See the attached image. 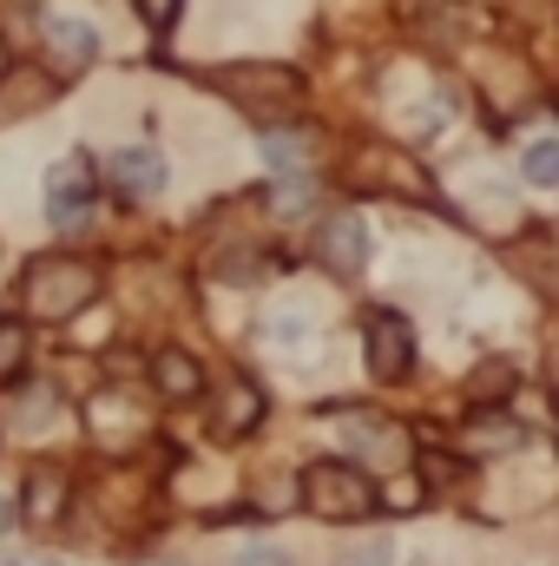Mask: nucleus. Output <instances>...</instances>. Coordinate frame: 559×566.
Masks as SVG:
<instances>
[{
    "mask_svg": "<svg viewBox=\"0 0 559 566\" xmlns=\"http://www.w3.org/2000/svg\"><path fill=\"white\" fill-rule=\"evenodd\" d=\"M113 191H119L126 205H151V198L165 191V158H158L151 145H126V151H113Z\"/></svg>",
    "mask_w": 559,
    "mask_h": 566,
    "instance_id": "obj_7",
    "label": "nucleus"
},
{
    "mask_svg": "<svg viewBox=\"0 0 559 566\" xmlns=\"http://www.w3.org/2000/svg\"><path fill=\"white\" fill-rule=\"evenodd\" d=\"M0 66H7V53H0Z\"/></svg>",
    "mask_w": 559,
    "mask_h": 566,
    "instance_id": "obj_21",
    "label": "nucleus"
},
{
    "mask_svg": "<svg viewBox=\"0 0 559 566\" xmlns=\"http://www.w3.org/2000/svg\"><path fill=\"white\" fill-rule=\"evenodd\" d=\"M27 514H33V521H53V514H60V474H53V468H40V474L27 481Z\"/></svg>",
    "mask_w": 559,
    "mask_h": 566,
    "instance_id": "obj_11",
    "label": "nucleus"
},
{
    "mask_svg": "<svg viewBox=\"0 0 559 566\" xmlns=\"http://www.w3.org/2000/svg\"><path fill=\"white\" fill-rule=\"evenodd\" d=\"M151 382H158L165 396H191V389H198V363H191L184 349H165V356L151 363Z\"/></svg>",
    "mask_w": 559,
    "mask_h": 566,
    "instance_id": "obj_10",
    "label": "nucleus"
},
{
    "mask_svg": "<svg viewBox=\"0 0 559 566\" xmlns=\"http://www.w3.org/2000/svg\"><path fill=\"white\" fill-rule=\"evenodd\" d=\"M93 271L86 264H73V258H40L33 271H27V310L40 316V323H66V316H80L86 303H93Z\"/></svg>",
    "mask_w": 559,
    "mask_h": 566,
    "instance_id": "obj_2",
    "label": "nucleus"
},
{
    "mask_svg": "<svg viewBox=\"0 0 559 566\" xmlns=\"http://www.w3.org/2000/svg\"><path fill=\"white\" fill-rule=\"evenodd\" d=\"M27 349H33V336L20 323H0V382H13L27 369Z\"/></svg>",
    "mask_w": 559,
    "mask_h": 566,
    "instance_id": "obj_12",
    "label": "nucleus"
},
{
    "mask_svg": "<svg viewBox=\"0 0 559 566\" xmlns=\"http://www.w3.org/2000/svg\"><path fill=\"white\" fill-rule=\"evenodd\" d=\"M271 336H277L283 349L303 343V336H309V310H277V316H271Z\"/></svg>",
    "mask_w": 559,
    "mask_h": 566,
    "instance_id": "obj_14",
    "label": "nucleus"
},
{
    "mask_svg": "<svg viewBox=\"0 0 559 566\" xmlns=\"http://www.w3.org/2000/svg\"><path fill=\"white\" fill-rule=\"evenodd\" d=\"M93 198H99V171H93L86 151H73V158H60V165L46 171V218H53L60 231H80V224L93 218Z\"/></svg>",
    "mask_w": 559,
    "mask_h": 566,
    "instance_id": "obj_3",
    "label": "nucleus"
},
{
    "mask_svg": "<svg viewBox=\"0 0 559 566\" xmlns=\"http://www.w3.org/2000/svg\"><path fill=\"white\" fill-rule=\"evenodd\" d=\"M0 566H60V560H46V554H0Z\"/></svg>",
    "mask_w": 559,
    "mask_h": 566,
    "instance_id": "obj_18",
    "label": "nucleus"
},
{
    "mask_svg": "<svg viewBox=\"0 0 559 566\" xmlns=\"http://www.w3.org/2000/svg\"><path fill=\"white\" fill-rule=\"evenodd\" d=\"M46 416H53V396H20V428L46 422Z\"/></svg>",
    "mask_w": 559,
    "mask_h": 566,
    "instance_id": "obj_16",
    "label": "nucleus"
},
{
    "mask_svg": "<svg viewBox=\"0 0 559 566\" xmlns=\"http://www.w3.org/2000/svg\"><path fill=\"white\" fill-rule=\"evenodd\" d=\"M409 369H415V329L395 310H376L369 316V376L376 382H402Z\"/></svg>",
    "mask_w": 559,
    "mask_h": 566,
    "instance_id": "obj_5",
    "label": "nucleus"
},
{
    "mask_svg": "<svg viewBox=\"0 0 559 566\" xmlns=\"http://www.w3.org/2000/svg\"><path fill=\"white\" fill-rule=\"evenodd\" d=\"M534 185H547V191H559V139H540L527 145V165H520Z\"/></svg>",
    "mask_w": 559,
    "mask_h": 566,
    "instance_id": "obj_13",
    "label": "nucleus"
},
{
    "mask_svg": "<svg viewBox=\"0 0 559 566\" xmlns=\"http://www.w3.org/2000/svg\"><path fill=\"white\" fill-rule=\"evenodd\" d=\"M342 566H395V554H389V541H369V547L342 554Z\"/></svg>",
    "mask_w": 559,
    "mask_h": 566,
    "instance_id": "obj_15",
    "label": "nucleus"
},
{
    "mask_svg": "<svg viewBox=\"0 0 559 566\" xmlns=\"http://www.w3.org/2000/svg\"><path fill=\"white\" fill-rule=\"evenodd\" d=\"M46 40H53V46H60V53H66L73 66L99 53V33H93L86 20H73V13H53V20H46Z\"/></svg>",
    "mask_w": 559,
    "mask_h": 566,
    "instance_id": "obj_9",
    "label": "nucleus"
},
{
    "mask_svg": "<svg viewBox=\"0 0 559 566\" xmlns=\"http://www.w3.org/2000/svg\"><path fill=\"white\" fill-rule=\"evenodd\" d=\"M0 527H7V501H0Z\"/></svg>",
    "mask_w": 559,
    "mask_h": 566,
    "instance_id": "obj_20",
    "label": "nucleus"
},
{
    "mask_svg": "<svg viewBox=\"0 0 559 566\" xmlns=\"http://www.w3.org/2000/svg\"><path fill=\"white\" fill-rule=\"evenodd\" d=\"M238 566H289L283 554H238Z\"/></svg>",
    "mask_w": 559,
    "mask_h": 566,
    "instance_id": "obj_19",
    "label": "nucleus"
},
{
    "mask_svg": "<svg viewBox=\"0 0 559 566\" xmlns=\"http://www.w3.org/2000/svg\"><path fill=\"white\" fill-rule=\"evenodd\" d=\"M257 416H264V396H257L251 382H231L224 402H218V416H211V434H218V441H238L244 428H257Z\"/></svg>",
    "mask_w": 559,
    "mask_h": 566,
    "instance_id": "obj_8",
    "label": "nucleus"
},
{
    "mask_svg": "<svg viewBox=\"0 0 559 566\" xmlns=\"http://www.w3.org/2000/svg\"><path fill=\"white\" fill-rule=\"evenodd\" d=\"M224 93L244 106V113H283V106H296V93H303V80L296 73H283V66H231L224 73Z\"/></svg>",
    "mask_w": 559,
    "mask_h": 566,
    "instance_id": "obj_4",
    "label": "nucleus"
},
{
    "mask_svg": "<svg viewBox=\"0 0 559 566\" xmlns=\"http://www.w3.org/2000/svg\"><path fill=\"white\" fill-rule=\"evenodd\" d=\"M139 13L151 27H171V20H178V0H139Z\"/></svg>",
    "mask_w": 559,
    "mask_h": 566,
    "instance_id": "obj_17",
    "label": "nucleus"
},
{
    "mask_svg": "<svg viewBox=\"0 0 559 566\" xmlns=\"http://www.w3.org/2000/svg\"><path fill=\"white\" fill-rule=\"evenodd\" d=\"M316 258H323L329 277H356V271L369 264V224L349 218V211L323 218V231H316Z\"/></svg>",
    "mask_w": 559,
    "mask_h": 566,
    "instance_id": "obj_6",
    "label": "nucleus"
},
{
    "mask_svg": "<svg viewBox=\"0 0 559 566\" xmlns=\"http://www.w3.org/2000/svg\"><path fill=\"white\" fill-rule=\"evenodd\" d=\"M303 507L323 514V521H369L376 488H369V474H356L342 461H309L303 468Z\"/></svg>",
    "mask_w": 559,
    "mask_h": 566,
    "instance_id": "obj_1",
    "label": "nucleus"
}]
</instances>
